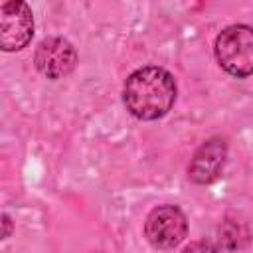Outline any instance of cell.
Returning <instances> with one entry per match:
<instances>
[{"label":"cell","instance_id":"obj_3","mask_svg":"<svg viewBox=\"0 0 253 253\" xmlns=\"http://www.w3.org/2000/svg\"><path fill=\"white\" fill-rule=\"evenodd\" d=\"M188 231V219L178 206L164 204L154 208L144 221V235L156 249L176 247Z\"/></svg>","mask_w":253,"mask_h":253},{"label":"cell","instance_id":"obj_2","mask_svg":"<svg viewBox=\"0 0 253 253\" xmlns=\"http://www.w3.org/2000/svg\"><path fill=\"white\" fill-rule=\"evenodd\" d=\"M215 59L229 75L247 77L253 73V28L233 24L215 38Z\"/></svg>","mask_w":253,"mask_h":253},{"label":"cell","instance_id":"obj_6","mask_svg":"<svg viewBox=\"0 0 253 253\" xmlns=\"http://www.w3.org/2000/svg\"><path fill=\"white\" fill-rule=\"evenodd\" d=\"M227 158V144L219 136L208 138L192 156L188 176L196 184H211L219 178Z\"/></svg>","mask_w":253,"mask_h":253},{"label":"cell","instance_id":"obj_8","mask_svg":"<svg viewBox=\"0 0 253 253\" xmlns=\"http://www.w3.org/2000/svg\"><path fill=\"white\" fill-rule=\"evenodd\" d=\"M182 253H219L211 243L208 241H194L182 249Z\"/></svg>","mask_w":253,"mask_h":253},{"label":"cell","instance_id":"obj_1","mask_svg":"<svg viewBox=\"0 0 253 253\" xmlns=\"http://www.w3.org/2000/svg\"><path fill=\"white\" fill-rule=\"evenodd\" d=\"M123 101L132 117L140 121H156L172 109L176 101V81L164 67H140L125 81Z\"/></svg>","mask_w":253,"mask_h":253},{"label":"cell","instance_id":"obj_9","mask_svg":"<svg viewBox=\"0 0 253 253\" xmlns=\"http://www.w3.org/2000/svg\"><path fill=\"white\" fill-rule=\"evenodd\" d=\"M2 219H4V227H6V229H4V237H8V235H10V217L4 213Z\"/></svg>","mask_w":253,"mask_h":253},{"label":"cell","instance_id":"obj_7","mask_svg":"<svg viewBox=\"0 0 253 253\" xmlns=\"http://www.w3.org/2000/svg\"><path fill=\"white\" fill-rule=\"evenodd\" d=\"M219 241L229 249H241L249 241V231H247L245 223L227 219L219 227Z\"/></svg>","mask_w":253,"mask_h":253},{"label":"cell","instance_id":"obj_5","mask_svg":"<svg viewBox=\"0 0 253 253\" xmlns=\"http://www.w3.org/2000/svg\"><path fill=\"white\" fill-rule=\"evenodd\" d=\"M34 63L38 71L47 79H61L75 69L77 51L67 40L59 36H51L38 43L34 53Z\"/></svg>","mask_w":253,"mask_h":253},{"label":"cell","instance_id":"obj_4","mask_svg":"<svg viewBox=\"0 0 253 253\" xmlns=\"http://www.w3.org/2000/svg\"><path fill=\"white\" fill-rule=\"evenodd\" d=\"M34 36V18L26 2L10 0L0 8V45L4 51H18Z\"/></svg>","mask_w":253,"mask_h":253}]
</instances>
